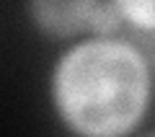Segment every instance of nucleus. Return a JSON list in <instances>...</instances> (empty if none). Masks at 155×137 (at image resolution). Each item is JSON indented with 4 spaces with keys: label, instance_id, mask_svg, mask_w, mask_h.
I'll return each mask as SVG.
<instances>
[{
    "label": "nucleus",
    "instance_id": "1",
    "mask_svg": "<svg viewBox=\"0 0 155 137\" xmlns=\"http://www.w3.org/2000/svg\"><path fill=\"white\" fill-rule=\"evenodd\" d=\"M47 96L72 137H132L153 109L155 67L124 34L80 39L54 55Z\"/></svg>",
    "mask_w": 155,
    "mask_h": 137
},
{
    "label": "nucleus",
    "instance_id": "2",
    "mask_svg": "<svg viewBox=\"0 0 155 137\" xmlns=\"http://www.w3.org/2000/svg\"><path fill=\"white\" fill-rule=\"evenodd\" d=\"M23 11L41 36L62 47L91 36L122 34L116 0H31Z\"/></svg>",
    "mask_w": 155,
    "mask_h": 137
},
{
    "label": "nucleus",
    "instance_id": "3",
    "mask_svg": "<svg viewBox=\"0 0 155 137\" xmlns=\"http://www.w3.org/2000/svg\"><path fill=\"white\" fill-rule=\"evenodd\" d=\"M122 34L140 47L155 67V0H116Z\"/></svg>",
    "mask_w": 155,
    "mask_h": 137
},
{
    "label": "nucleus",
    "instance_id": "4",
    "mask_svg": "<svg viewBox=\"0 0 155 137\" xmlns=\"http://www.w3.org/2000/svg\"><path fill=\"white\" fill-rule=\"evenodd\" d=\"M142 137H155V129H153V132H147V135H142Z\"/></svg>",
    "mask_w": 155,
    "mask_h": 137
}]
</instances>
